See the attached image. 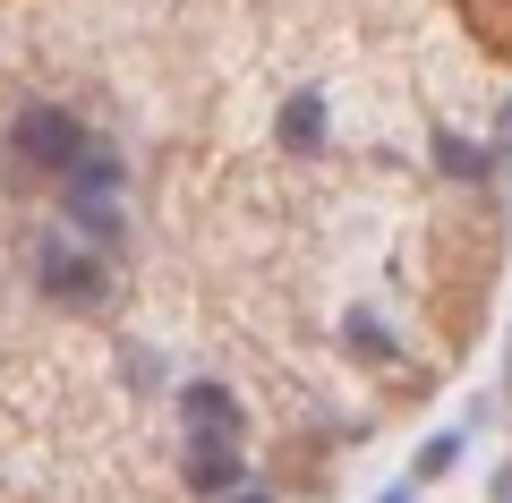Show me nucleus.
<instances>
[{
	"instance_id": "obj_1",
	"label": "nucleus",
	"mask_w": 512,
	"mask_h": 503,
	"mask_svg": "<svg viewBox=\"0 0 512 503\" xmlns=\"http://www.w3.org/2000/svg\"><path fill=\"white\" fill-rule=\"evenodd\" d=\"M9 145H18L26 171H77L86 162V120L77 111H18V128H9Z\"/></svg>"
},
{
	"instance_id": "obj_2",
	"label": "nucleus",
	"mask_w": 512,
	"mask_h": 503,
	"mask_svg": "<svg viewBox=\"0 0 512 503\" xmlns=\"http://www.w3.org/2000/svg\"><path fill=\"white\" fill-rule=\"evenodd\" d=\"M35 282H43V299H60V307H94L111 290V273H103V256L69 248V239H43L35 248Z\"/></svg>"
},
{
	"instance_id": "obj_3",
	"label": "nucleus",
	"mask_w": 512,
	"mask_h": 503,
	"mask_svg": "<svg viewBox=\"0 0 512 503\" xmlns=\"http://www.w3.org/2000/svg\"><path fill=\"white\" fill-rule=\"evenodd\" d=\"M180 418L197 444H231L239 435V401L222 393V384H180Z\"/></svg>"
},
{
	"instance_id": "obj_4",
	"label": "nucleus",
	"mask_w": 512,
	"mask_h": 503,
	"mask_svg": "<svg viewBox=\"0 0 512 503\" xmlns=\"http://www.w3.org/2000/svg\"><path fill=\"white\" fill-rule=\"evenodd\" d=\"M188 486H197V495H239V486H248V461H239L231 444H188Z\"/></svg>"
},
{
	"instance_id": "obj_5",
	"label": "nucleus",
	"mask_w": 512,
	"mask_h": 503,
	"mask_svg": "<svg viewBox=\"0 0 512 503\" xmlns=\"http://www.w3.org/2000/svg\"><path fill=\"white\" fill-rule=\"evenodd\" d=\"M436 162L453 171V180H470V188L495 171V154H478V145H470V137H453V128H436Z\"/></svg>"
},
{
	"instance_id": "obj_6",
	"label": "nucleus",
	"mask_w": 512,
	"mask_h": 503,
	"mask_svg": "<svg viewBox=\"0 0 512 503\" xmlns=\"http://www.w3.org/2000/svg\"><path fill=\"white\" fill-rule=\"evenodd\" d=\"M282 145H299V154L325 145V103H316V94H291V111H282Z\"/></svg>"
},
{
	"instance_id": "obj_7",
	"label": "nucleus",
	"mask_w": 512,
	"mask_h": 503,
	"mask_svg": "<svg viewBox=\"0 0 512 503\" xmlns=\"http://www.w3.org/2000/svg\"><path fill=\"white\" fill-rule=\"evenodd\" d=\"M342 342L359 350V359H393V333H384V324H367V316H350V324H342Z\"/></svg>"
},
{
	"instance_id": "obj_8",
	"label": "nucleus",
	"mask_w": 512,
	"mask_h": 503,
	"mask_svg": "<svg viewBox=\"0 0 512 503\" xmlns=\"http://www.w3.org/2000/svg\"><path fill=\"white\" fill-rule=\"evenodd\" d=\"M453 461H461V435H427V452H419V478H444Z\"/></svg>"
},
{
	"instance_id": "obj_9",
	"label": "nucleus",
	"mask_w": 512,
	"mask_h": 503,
	"mask_svg": "<svg viewBox=\"0 0 512 503\" xmlns=\"http://www.w3.org/2000/svg\"><path fill=\"white\" fill-rule=\"evenodd\" d=\"M222 503H274V495H265V486H239V495H222Z\"/></svg>"
},
{
	"instance_id": "obj_10",
	"label": "nucleus",
	"mask_w": 512,
	"mask_h": 503,
	"mask_svg": "<svg viewBox=\"0 0 512 503\" xmlns=\"http://www.w3.org/2000/svg\"><path fill=\"white\" fill-rule=\"evenodd\" d=\"M495 503H512V469H495Z\"/></svg>"
},
{
	"instance_id": "obj_11",
	"label": "nucleus",
	"mask_w": 512,
	"mask_h": 503,
	"mask_svg": "<svg viewBox=\"0 0 512 503\" xmlns=\"http://www.w3.org/2000/svg\"><path fill=\"white\" fill-rule=\"evenodd\" d=\"M376 503H410V486H393V495H376Z\"/></svg>"
},
{
	"instance_id": "obj_12",
	"label": "nucleus",
	"mask_w": 512,
	"mask_h": 503,
	"mask_svg": "<svg viewBox=\"0 0 512 503\" xmlns=\"http://www.w3.org/2000/svg\"><path fill=\"white\" fill-rule=\"evenodd\" d=\"M504 384H512V376H504Z\"/></svg>"
}]
</instances>
